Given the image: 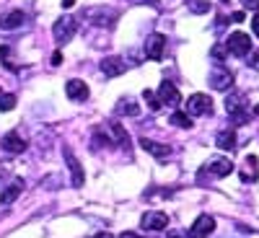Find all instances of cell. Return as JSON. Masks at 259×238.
<instances>
[{"instance_id": "6da1fadb", "label": "cell", "mask_w": 259, "mask_h": 238, "mask_svg": "<svg viewBox=\"0 0 259 238\" xmlns=\"http://www.w3.org/2000/svg\"><path fill=\"white\" fill-rule=\"evenodd\" d=\"M75 31H78V26H75V18H73V16L57 18V24H55V29H52L57 44H68V41L75 36Z\"/></svg>"}, {"instance_id": "7a4b0ae2", "label": "cell", "mask_w": 259, "mask_h": 238, "mask_svg": "<svg viewBox=\"0 0 259 238\" xmlns=\"http://www.w3.org/2000/svg\"><path fill=\"white\" fill-rule=\"evenodd\" d=\"M226 50H228L231 55H236V57H244V55H249V52L254 50V44H251L249 34H244V31H233V34L228 36Z\"/></svg>"}, {"instance_id": "3957f363", "label": "cell", "mask_w": 259, "mask_h": 238, "mask_svg": "<svg viewBox=\"0 0 259 238\" xmlns=\"http://www.w3.org/2000/svg\"><path fill=\"white\" fill-rule=\"evenodd\" d=\"M207 83H210V88H215V91H231V85H233V73H231L228 68H223V65H218V68L210 70Z\"/></svg>"}, {"instance_id": "277c9868", "label": "cell", "mask_w": 259, "mask_h": 238, "mask_svg": "<svg viewBox=\"0 0 259 238\" xmlns=\"http://www.w3.org/2000/svg\"><path fill=\"white\" fill-rule=\"evenodd\" d=\"M210 112H212V99L207 93L189 96V101H187V114L189 117H202V114H210Z\"/></svg>"}, {"instance_id": "5b68a950", "label": "cell", "mask_w": 259, "mask_h": 238, "mask_svg": "<svg viewBox=\"0 0 259 238\" xmlns=\"http://www.w3.org/2000/svg\"><path fill=\"white\" fill-rule=\"evenodd\" d=\"M166 55V36L163 34H150V39L145 41V57L153 60V62H161Z\"/></svg>"}, {"instance_id": "8992f818", "label": "cell", "mask_w": 259, "mask_h": 238, "mask_svg": "<svg viewBox=\"0 0 259 238\" xmlns=\"http://www.w3.org/2000/svg\"><path fill=\"white\" fill-rule=\"evenodd\" d=\"M212 230H215V220L210 218V215H200V218L194 220V225L189 228L187 238H207Z\"/></svg>"}, {"instance_id": "52a82bcc", "label": "cell", "mask_w": 259, "mask_h": 238, "mask_svg": "<svg viewBox=\"0 0 259 238\" xmlns=\"http://www.w3.org/2000/svg\"><path fill=\"white\" fill-rule=\"evenodd\" d=\"M158 101H161V106H179L182 96H179V91H177V85L168 83V80H163L161 88H158Z\"/></svg>"}, {"instance_id": "ba28073f", "label": "cell", "mask_w": 259, "mask_h": 238, "mask_svg": "<svg viewBox=\"0 0 259 238\" xmlns=\"http://www.w3.org/2000/svg\"><path fill=\"white\" fill-rule=\"evenodd\" d=\"M140 225H143L145 230H163V228L168 225V218H166L163 212H145L143 220H140Z\"/></svg>"}, {"instance_id": "9c48e42d", "label": "cell", "mask_w": 259, "mask_h": 238, "mask_svg": "<svg viewBox=\"0 0 259 238\" xmlns=\"http://www.w3.org/2000/svg\"><path fill=\"white\" fill-rule=\"evenodd\" d=\"M65 93H68V99H73V101H85L89 99V85H85L83 80H78V78H73V80H68V85H65Z\"/></svg>"}, {"instance_id": "30bf717a", "label": "cell", "mask_w": 259, "mask_h": 238, "mask_svg": "<svg viewBox=\"0 0 259 238\" xmlns=\"http://www.w3.org/2000/svg\"><path fill=\"white\" fill-rule=\"evenodd\" d=\"M124 68H127V62H124L122 57H106V60L101 62V73H104L106 78L122 75V73H124Z\"/></svg>"}, {"instance_id": "8fae6325", "label": "cell", "mask_w": 259, "mask_h": 238, "mask_svg": "<svg viewBox=\"0 0 259 238\" xmlns=\"http://www.w3.org/2000/svg\"><path fill=\"white\" fill-rule=\"evenodd\" d=\"M0 145H3V150H8V153H24L26 150V140L18 132H8L3 140H0Z\"/></svg>"}, {"instance_id": "7c38bea8", "label": "cell", "mask_w": 259, "mask_h": 238, "mask_svg": "<svg viewBox=\"0 0 259 238\" xmlns=\"http://www.w3.org/2000/svg\"><path fill=\"white\" fill-rule=\"evenodd\" d=\"M65 161H68V166H70V174H73V186H75V189H80V186H83V166L78 163V158L70 153V150H65Z\"/></svg>"}, {"instance_id": "4fadbf2b", "label": "cell", "mask_w": 259, "mask_h": 238, "mask_svg": "<svg viewBox=\"0 0 259 238\" xmlns=\"http://www.w3.org/2000/svg\"><path fill=\"white\" fill-rule=\"evenodd\" d=\"M207 171H210V174L212 176H228L231 174V171H233V163L228 161V158H215V161H210L207 163Z\"/></svg>"}, {"instance_id": "5bb4252c", "label": "cell", "mask_w": 259, "mask_h": 238, "mask_svg": "<svg viewBox=\"0 0 259 238\" xmlns=\"http://www.w3.org/2000/svg\"><path fill=\"white\" fill-rule=\"evenodd\" d=\"M21 24H24V13L21 11H11V13H6L3 18H0V29H8V31L18 29Z\"/></svg>"}, {"instance_id": "9a60e30c", "label": "cell", "mask_w": 259, "mask_h": 238, "mask_svg": "<svg viewBox=\"0 0 259 238\" xmlns=\"http://www.w3.org/2000/svg\"><path fill=\"white\" fill-rule=\"evenodd\" d=\"M256 176H259V161H256V156H249V158L244 161L241 179H244V181H256Z\"/></svg>"}, {"instance_id": "2e32d148", "label": "cell", "mask_w": 259, "mask_h": 238, "mask_svg": "<svg viewBox=\"0 0 259 238\" xmlns=\"http://www.w3.org/2000/svg\"><path fill=\"white\" fill-rule=\"evenodd\" d=\"M140 148H143V150H148V153H150V156H156V158H166V156H168V148H166V145L153 142V140H148V137H143V140H140Z\"/></svg>"}, {"instance_id": "e0dca14e", "label": "cell", "mask_w": 259, "mask_h": 238, "mask_svg": "<svg viewBox=\"0 0 259 238\" xmlns=\"http://www.w3.org/2000/svg\"><path fill=\"white\" fill-rule=\"evenodd\" d=\"M226 109H228V114L231 112H239V109H249V99L244 93H231L226 99Z\"/></svg>"}, {"instance_id": "ac0fdd59", "label": "cell", "mask_w": 259, "mask_h": 238, "mask_svg": "<svg viewBox=\"0 0 259 238\" xmlns=\"http://www.w3.org/2000/svg\"><path fill=\"white\" fill-rule=\"evenodd\" d=\"M215 145H218L221 150H233V145H236V132H233V129H223V132L215 137Z\"/></svg>"}, {"instance_id": "d6986e66", "label": "cell", "mask_w": 259, "mask_h": 238, "mask_svg": "<svg viewBox=\"0 0 259 238\" xmlns=\"http://www.w3.org/2000/svg\"><path fill=\"white\" fill-rule=\"evenodd\" d=\"M21 189H24V181H16V184H11L3 194H0V202L3 205H11V202H16L18 200V194H21Z\"/></svg>"}, {"instance_id": "ffe728a7", "label": "cell", "mask_w": 259, "mask_h": 238, "mask_svg": "<svg viewBox=\"0 0 259 238\" xmlns=\"http://www.w3.org/2000/svg\"><path fill=\"white\" fill-rule=\"evenodd\" d=\"M171 124H177L182 129H192V117L187 112H174L171 114Z\"/></svg>"}, {"instance_id": "44dd1931", "label": "cell", "mask_w": 259, "mask_h": 238, "mask_svg": "<svg viewBox=\"0 0 259 238\" xmlns=\"http://www.w3.org/2000/svg\"><path fill=\"white\" fill-rule=\"evenodd\" d=\"M112 135L117 137V142H119L124 150H130V137H127V132H124L122 124H112Z\"/></svg>"}, {"instance_id": "7402d4cb", "label": "cell", "mask_w": 259, "mask_h": 238, "mask_svg": "<svg viewBox=\"0 0 259 238\" xmlns=\"http://www.w3.org/2000/svg\"><path fill=\"white\" fill-rule=\"evenodd\" d=\"M117 112H119V114H130V117H138V104L130 101V99H127V101H119V104H117Z\"/></svg>"}, {"instance_id": "603a6c76", "label": "cell", "mask_w": 259, "mask_h": 238, "mask_svg": "<svg viewBox=\"0 0 259 238\" xmlns=\"http://www.w3.org/2000/svg\"><path fill=\"white\" fill-rule=\"evenodd\" d=\"M16 106V96L13 93H0V112H11Z\"/></svg>"}, {"instance_id": "cb8c5ba5", "label": "cell", "mask_w": 259, "mask_h": 238, "mask_svg": "<svg viewBox=\"0 0 259 238\" xmlns=\"http://www.w3.org/2000/svg\"><path fill=\"white\" fill-rule=\"evenodd\" d=\"M0 60H3V62H6V68H8L11 73H13V70H18V68H16V65L11 62V47H6V44H0Z\"/></svg>"}, {"instance_id": "d4e9b609", "label": "cell", "mask_w": 259, "mask_h": 238, "mask_svg": "<svg viewBox=\"0 0 259 238\" xmlns=\"http://www.w3.org/2000/svg\"><path fill=\"white\" fill-rule=\"evenodd\" d=\"M143 96H145V101H148V106H150V112H161V101H158V96H156L153 91H145Z\"/></svg>"}, {"instance_id": "484cf974", "label": "cell", "mask_w": 259, "mask_h": 238, "mask_svg": "<svg viewBox=\"0 0 259 238\" xmlns=\"http://www.w3.org/2000/svg\"><path fill=\"white\" fill-rule=\"evenodd\" d=\"M228 117H231V122H233V124H244V122H249V109H239V112H231Z\"/></svg>"}, {"instance_id": "4316f807", "label": "cell", "mask_w": 259, "mask_h": 238, "mask_svg": "<svg viewBox=\"0 0 259 238\" xmlns=\"http://www.w3.org/2000/svg\"><path fill=\"white\" fill-rule=\"evenodd\" d=\"M192 13H207L210 11V3H207V0H192Z\"/></svg>"}, {"instance_id": "83f0119b", "label": "cell", "mask_w": 259, "mask_h": 238, "mask_svg": "<svg viewBox=\"0 0 259 238\" xmlns=\"http://www.w3.org/2000/svg\"><path fill=\"white\" fill-rule=\"evenodd\" d=\"M226 52H228V50H226L223 44H215V47L210 50V55H212L215 60H226Z\"/></svg>"}, {"instance_id": "f1b7e54d", "label": "cell", "mask_w": 259, "mask_h": 238, "mask_svg": "<svg viewBox=\"0 0 259 238\" xmlns=\"http://www.w3.org/2000/svg\"><path fill=\"white\" fill-rule=\"evenodd\" d=\"M249 68L259 70V50H251V52H249Z\"/></svg>"}, {"instance_id": "f546056e", "label": "cell", "mask_w": 259, "mask_h": 238, "mask_svg": "<svg viewBox=\"0 0 259 238\" xmlns=\"http://www.w3.org/2000/svg\"><path fill=\"white\" fill-rule=\"evenodd\" d=\"M251 26H254V34H256V36H259V13H256V16H254V21H251Z\"/></svg>"}, {"instance_id": "4dcf8cb0", "label": "cell", "mask_w": 259, "mask_h": 238, "mask_svg": "<svg viewBox=\"0 0 259 238\" xmlns=\"http://www.w3.org/2000/svg\"><path fill=\"white\" fill-rule=\"evenodd\" d=\"M130 3H148V6H158V0H130Z\"/></svg>"}, {"instance_id": "1f68e13d", "label": "cell", "mask_w": 259, "mask_h": 238, "mask_svg": "<svg viewBox=\"0 0 259 238\" xmlns=\"http://www.w3.org/2000/svg\"><path fill=\"white\" fill-rule=\"evenodd\" d=\"M89 238H114L112 233H94V235H89Z\"/></svg>"}, {"instance_id": "d6a6232c", "label": "cell", "mask_w": 259, "mask_h": 238, "mask_svg": "<svg viewBox=\"0 0 259 238\" xmlns=\"http://www.w3.org/2000/svg\"><path fill=\"white\" fill-rule=\"evenodd\" d=\"M244 6H246V8H256L259 0H244Z\"/></svg>"}, {"instance_id": "836d02e7", "label": "cell", "mask_w": 259, "mask_h": 238, "mask_svg": "<svg viewBox=\"0 0 259 238\" xmlns=\"http://www.w3.org/2000/svg\"><path fill=\"white\" fill-rule=\"evenodd\" d=\"M119 238H143V235H140V233H122Z\"/></svg>"}, {"instance_id": "e575fe53", "label": "cell", "mask_w": 259, "mask_h": 238, "mask_svg": "<svg viewBox=\"0 0 259 238\" xmlns=\"http://www.w3.org/2000/svg\"><path fill=\"white\" fill-rule=\"evenodd\" d=\"M52 62H55V65H60V62H62V55H60V52H55V55H52Z\"/></svg>"}, {"instance_id": "d590c367", "label": "cell", "mask_w": 259, "mask_h": 238, "mask_svg": "<svg viewBox=\"0 0 259 238\" xmlns=\"http://www.w3.org/2000/svg\"><path fill=\"white\" fill-rule=\"evenodd\" d=\"M73 3H75V0H62V8H70Z\"/></svg>"}]
</instances>
